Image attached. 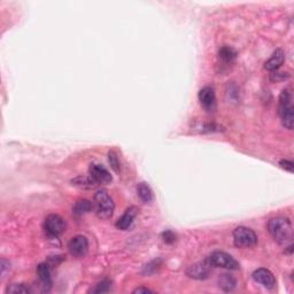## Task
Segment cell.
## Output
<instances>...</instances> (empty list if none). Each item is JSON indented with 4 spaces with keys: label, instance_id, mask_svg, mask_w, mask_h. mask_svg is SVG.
Segmentation results:
<instances>
[{
    "label": "cell",
    "instance_id": "obj_1",
    "mask_svg": "<svg viewBox=\"0 0 294 294\" xmlns=\"http://www.w3.org/2000/svg\"><path fill=\"white\" fill-rule=\"evenodd\" d=\"M268 231L274 240L281 246H289L293 240V226L286 218H274L268 222Z\"/></svg>",
    "mask_w": 294,
    "mask_h": 294
},
{
    "label": "cell",
    "instance_id": "obj_2",
    "mask_svg": "<svg viewBox=\"0 0 294 294\" xmlns=\"http://www.w3.org/2000/svg\"><path fill=\"white\" fill-rule=\"evenodd\" d=\"M278 113L282 119L283 126L289 130H292L294 126V112L292 105V93L290 89H284L279 95Z\"/></svg>",
    "mask_w": 294,
    "mask_h": 294
},
{
    "label": "cell",
    "instance_id": "obj_3",
    "mask_svg": "<svg viewBox=\"0 0 294 294\" xmlns=\"http://www.w3.org/2000/svg\"><path fill=\"white\" fill-rule=\"evenodd\" d=\"M93 208L99 219L108 220L112 218L115 205H114L113 199L108 196V193L105 190H99L94 194Z\"/></svg>",
    "mask_w": 294,
    "mask_h": 294
},
{
    "label": "cell",
    "instance_id": "obj_4",
    "mask_svg": "<svg viewBox=\"0 0 294 294\" xmlns=\"http://www.w3.org/2000/svg\"><path fill=\"white\" fill-rule=\"evenodd\" d=\"M211 267L216 268H223V269L227 270H239L240 269V264L238 263V261L234 259L232 255L227 254L225 252H214L206 259Z\"/></svg>",
    "mask_w": 294,
    "mask_h": 294
},
{
    "label": "cell",
    "instance_id": "obj_5",
    "mask_svg": "<svg viewBox=\"0 0 294 294\" xmlns=\"http://www.w3.org/2000/svg\"><path fill=\"white\" fill-rule=\"evenodd\" d=\"M233 242L239 248H251L257 244V236L249 227L238 226L233 231Z\"/></svg>",
    "mask_w": 294,
    "mask_h": 294
},
{
    "label": "cell",
    "instance_id": "obj_6",
    "mask_svg": "<svg viewBox=\"0 0 294 294\" xmlns=\"http://www.w3.org/2000/svg\"><path fill=\"white\" fill-rule=\"evenodd\" d=\"M44 227H45L46 233L49 236L58 237L64 233L66 229L65 220L57 214H51L45 219L44 222Z\"/></svg>",
    "mask_w": 294,
    "mask_h": 294
},
{
    "label": "cell",
    "instance_id": "obj_7",
    "mask_svg": "<svg viewBox=\"0 0 294 294\" xmlns=\"http://www.w3.org/2000/svg\"><path fill=\"white\" fill-rule=\"evenodd\" d=\"M69 253L75 257H84L89 252V241L84 236H75L68 244Z\"/></svg>",
    "mask_w": 294,
    "mask_h": 294
},
{
    "label": "cell",
    "instance_id": "obj_8",
    "mask_svg": "<svg viewBox=\"0 0 294 294\" xmlns=\"http://www.w3.org/2000/svg\"><path fill=\"white\" fill-rule=\"evenodd\" d=\"M199 101L207 112H213L216 108V95L212 86L202 87L199 92Z\"/></svg>",
    "mask_w": 294,
    "mask_h": 294
},
{
    "label": "cell",
    "instance_id": "obj_9",
    "mask_svg": "<svg viewBox=\"0 0 294 294\" xmlns=\"http://www.w3.org/2000/svg\"><path fill=\"white\" fill-rule=\"evenodd\" d=\"M90 177L97 184H108L112 182L110 172L100 164H91L89 168Z\"/></svg>",
    "mask_w": 294,
    "mask_h": 294
},
{
    "label": "cell",
    "instance_id": "obj_10",
    "mask_svg": "<svg viewBox=\"0 0 294 294\" xmlns=\"http://www.w3.org/2000/svg\"><path fill=\"white\" fill-rule=\"evenodd\" d=\"M252 276L255 282L260 283V284L263 285L266 289L273 290L276 286L275 276L268 269H263V268H261V269L255 270Z\"/></svg>",
    "mask_w": 294,
    "mask_h": 294
},
{
    "label": "cell",
    "instance_id": "obj_11",
    "mask_svg": "<svg viewBox=\"0 0 294 294\" xmlns=\"http://www.w3.org/2000/svg\"><path fill=\"white\" fill-rule=\"evenodd\" d=\"M211 266L206 262V260L204 262L200 263H196L193 266H191L187 268L186 270V275L191 278L194 279H206L209 277L211 275Z\"/></svg>",
    "mask_w": 294,
    "mask_h": 294
},
{
    "label": "cell",
    "instance_id": "obj_12",
    "mask_svg": "<svg viewBox=\"0 0 294 294\" xmlns=\"http://www.w3.org/2000/svg\"><path fill=\"white\" fill-rule=\"evenodd\" d=\"M37 275L40 281V286L43 291L49 292L50 289L52 288V277H51V268L47 263H40L37 267Z\"/></svg>",
    "mask_w": 294,
    "mask_h": 294
},
{
    "label": "cell",
    "instance_id": "obj_13",
    "mask_svg": "<svg viewBox=\"0 0 294 294\" xmlns=\"http://www.w3.org/2000/svg\"><path fill=\"white\" fill-rule=\"evenodd\" d=\"M138 214V209L137 207H130L128 208L126 213L122 215V218L119 219V220L116 222V227L120 230H123L126 231L128 230L129 227L132 225V223H134V220L136 216Z\"/></svg>",
    "mask_w": 294,
    "mask_h": 294
},
{
    "label": "cell",
    "instance_id": "obj_14",
    "mask_svg": "<svg viewBox=\"0 0 294 294\" xmlns=\"http://www.w3.org/2000/svg\"><path fill=\"white\" fill-rule=\"evenodd\" d=\"M285 61V54L283 52V50H276L274 54L271 55V58L264 64V68L269 72H275L284 64Z\"/></svg>",
    "mask_w": 294,
    "mask_h": 294
},
{
    "label": "cell",
    "instance_id": "obj_15",
    "mask_svg": "<svg viewBox=\"0 0 294 294\" xmlns=\"http://www.w3.org/2000/svg\"><path fill=\"white\" fill-rule=\"evenodd\" d=\"M92 209H93V204L86 199H82L77 201L75 206H74L73 213L74 215L77 216V218H79V216H83L84 214L90 213Z\"/></svg>",
    "mask_w": 294,
    "mask_h": 294
},
{
    "label": "cell",
    "instance_id": "obj_16",
    "mask_svg": "<svg viewBox=\"0 0 294 294\" xmlns=\"http://www.w3.org/2000/svg\"><path fill=\"white\" fill-rule=\"evenodd\" d=\"M137 193H138V197L141 198V200L146 202V204H148V202L153 200V192L152 190H150V187L147 185L146 183L139 184L137 186Z\"/></svg>",
    "mask_w": 294,
    "mask_h": 294
},
{
    "label": "cell",
    "instance_id": "obj_17",
    "mask_svg": "<svg viewBox=\"0 0 294 294\" xmlns=\"http://www.w3.org/2000/svg\"><path fill=\"white\" fill-rule=\"evenodd\" d=\"M73 184L77 187H80V189H93L97 185V183L91 177H83V176L73 179Z\"/></svg>",
    "mask_w": 294,
    "mask_h": 294
},
{
    "label": "cell",
    "instance_id": "obj_18",
    "mask_svg": "<svg viewBox=\"0 0 294 294\" xmlns=\"http://www.w3.org/2000/svg\"><path fill=\"white\" fill-rule=\"evenodd\" d=\"M219 282H220V288L223 289L224 291L226 292L232 291L234 286H236V281H234V279L229 275H222Z\"/></svg>",
    "mask_w": 294,
    "mask_h": 294
},
{
    "label": "cell",
    "instance_id": "obj_19",
    "mask_svg": "<svg viewBox=\"0 0 294 294\" xmlns=\"http://www.w3.org/2000/svg\"><path fill=\"white\" fill-rule=\"evenodd\" d=\"M237 57V52L230 46H224L220 50V58L224 62H232Z\"/></svg>",
    "mask_w": 294,
    "mask_h": 294
},
{
    "label": "cell",
    "instance_id": "obj_20",
    "mask_svg": "<svg viewBox=\"0 0 294 294\" xmlns=\"http://www.w3.org/2000/svg\"><path fill=\"white\" fill-rule=\"evenodd\" d=\"M110 282L109 281H102L100 283H98L97 285L94 286L93 289H91L92 293H107L110 290Z\"/></svg>",
    "mask_w": 294,
    "mask_h": 294
},
{
    "label": "cell",
    "instance_id": "obj_21",
    "mask_svg": "<svg viewBox=\"0 0 294 294\" xmlns=\"http://www.w3.org/2000/svg\"><path fill=\"white\" fill-rule=\"evenodd\" d=\"M8 293H29V289L25 288L23 284H14L7 289Z\"/></svg>",
    "mask_w": 294,
    "mask_h": 294
},
{
    "label": "cell",
    "instance_id": "obj_22",
    "mask_svg": "<svg viewBox=\"0 0 294 294\" xmlns=\"http://www.w3.org/2000/svg\"><path fill=\"white\" fill-rule=\"evenodd\" d=\"M108 160H109V163L112 165V168L115 170L116 172L120 171V162L119 160H117V156L116 154L114 152H109L108 154Z\"/></svg>",
    "mask_w": 294,
    "mask_h": 294
},
{
    "label": "cell",
    "instance_id": "obj_23",
    "mask_svg": "<svg viewBox=\"0 0 294 294\" xmlns=\"http://www.w3.org/2000/svg\"><path fill=\"white\" fill-rule=\"evenodd\" d=\"M162 239L165 244H172V242L176 241V234L172 231L167 230L162 233Z\"/></svg>",
    "mask_w": 294,
    "mask_h": 294
},
{
    "label": "cell",
    "instance_id": "obj_24",
    "mask_svg": "<svg viewBox=\"0 0 294 294\" xmlns=\"http://www.w3.org/2000/svg\"><path fill=\"white\" fill-rule=\"evenodd\" d=\"M279 165H281V167H282L283 169H285V170H288V171H290V172H293V167H294V164H293L292 161H289V160H282L281 162H279Z\"/></svg>",
    "mask_w": 294,
    "mask_h": 294
},
{
    "label": "cell",
    "instance_id": "obj_25",
    "mask_svg": "<svg viewBox=\"0 0 294 294\" xmlns=\"http://www.w3.org/2000/svg\"><path fill=\"white\" fill-rule=\"evenodd\" d=\"M134 293H138V294H141V293H153V291H152V290L147 289V288H138V289L135 290Z\"/></svg>",
    "mask_w": 294,
    "mask_h": 294
}]
</instances>
